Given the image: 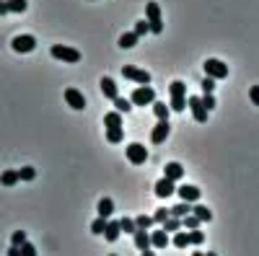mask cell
<instances>
[{"label":"cell","mask_w":259,"mask_h":256,"mask_svg":"<svg viewBox=\"0 0 259 256\" xmlns=\"http://www.w3.org/2000/svg\"><path fill=\"white\" fill-rule=\"evenodd\" d=\"M138 39H140V36H138L135 31H124V34L119 36V47H122V49H133V47L138 44Z\"/></svg>","instance_id":"44dd1931"},{"label":"cell","mask_w":259,"mask_h":256,"mask_svg":"<svg viewBox=\"0 0 259 256\" xmlns=\"http://www.w3.org/2000/svg\"><path fill=\"white\" fill-rule=\"evenodd\" d=\"M119 230H122V233H135V230H138V228H135V220L122 218V220H119Z\"/></svg>","instance_id":"d590c367"},{"label":"cell","mask_w":259,"mask_h":256,"mask_svg":"<svg viewBox=\"0 0 259 256\" xmlns=\"http://www.w3.org/2000/svg\"><path fill=\"white\" fill-rule=\"evenodd\" d=\"M11 243H13V246H21V243H26V233H24V230H16L13 236H11Z\"/></svg>","instance_id":"f35d334b"},{"label":"cell","mask_w":259,"mask_h":256,"mask_svg":"<svg viewBox=\"0 0 259 256\" xmlns=\"http://www.w3.org/2000/svg\"><path fill=\"white\" fill-rule=\"evenodd\" d=\"M192 215L197 218L200 223H210V220H212V210L205 207V204H200V202H194V204H192Z\"/></svg>","instance_id":"e0dca14e"},{"label":"cell","mask_w":259,"mask_h":256,"mask_svg":"<svg viewBox=\"0 0 259 256\" xmlns=\"http://www.w3.org/2000/svg\"><path fill=\"white\" fill-rule=\"evenodd\" d=\"M18 179H21V181H34V179H36V168H31V166L18 168Z\"/></svg>","instance_id":"4dcf8cb0"},{"label":"cell","mask_w":259,"mask_h":256,"mask_svg":"<svg viewBox=\"0 0 259 256\" xmlns=\"http://www.w3.org/2000/svg\"><path fill=\"white\" fill-rule=\"evenodd\" d=\"M50 55L60 62H70V65H75V62H80V52L73 49V47H65V44H55L50 49Z\"/></svg>","instance_id":"277c9868"},{"label":"cell","mask_w":259,"mask_h":256,"mask_svg":"<svg viewBox=\"0 0 259 256\" xmlns=\"http://www.w3.org/2000/svg\"><path fill=\"white\" fill-rule=\"evenodd\" d=\"M161 225H163L166 233H177V230H182V220H179V218H166Z\"/></svg>","instance_id":"f1b7e54d"},{"label":"cell","mask_w":259,"mask_h":256,"mask_svg":"<svg viewBox=\"0 0 259 256\" xmlns=\"http://www.w3.org/2000/svg\"><path fill=\"white\" fill-rule=\"evenodd\" d=\"M6 13H11L8 11V0H0V16H6Z\"/></svg>","instance_id":"f6af8a7d"},{"label":"cell","mask_w":259,"mask_h":256,"mask_svg":"<svg viewBox=\"0 0 259 256\" xmlns=\"http://www.w3.org/2000/svg\"><path fill=\"white\" fill-rule=\"evenodd\" d=\"M21 179H18V171H3V176H0V184L3 186H16Z\"/></svg>","instance_id":"cb8c5ba5"},{"label":"cell","mask_w":259,"mask_h":256,"mask_svg":"<svg viewBox=\"0 0 259 256\" xmlns=\"http://www.w3.org/2000/svg\"><path fill=\"white\" fill-rule=\"evenodd\" d=\"M150 225H153V218H150V215H138L135 218V228H150Z\"/></svg>","instance_id":"8d00e7d4"},{"label":"cell","mask_w":259,"mask_h":256,"mask_svg":"<svg viewBox=\"0 0 259 256\" xmlns=\"http://www.w3.org/2000/svg\"><path fill=\"white\" fill-rule=\"evenodd\" d=\"M127 161H130V163H135V166L145 163V161H148V147L140 145V142L127 145Z\"/></svg>","instance_id":"9c48e42d"},{"label":"cell","mask_w":259,"mask_h":256,"mask_svg":"<svg viewBox=\"0 0 259 256\" xmlns=\"http://www.w3.org/2000/svg\"><path fill=\"white\" fill-rule=\"evenodd\" d=\"M200 101H202V106H205L207 112H212L215 106H218V101H215V96H212V93H202V96H200Z\"/></svg>","instance_id":"836d02e7"},{"label":"cell","mask_w":259,"mask_h":256,"mask_svg":"<svg viewBox=\"0 0 259 256\" xmlns=\"http://www.w3.org/2000/svg\"><path fill=\"white\" fill-rule=\"evenodd\" d=\"M109 256H117V253H109Z\"/></svg>","instance_id":"681fc988"},{"label":"cell","mask_w":259,"mask_h":256,"mask_svg":"<svg viewBox=\"0 0 259 256\" xmlns=\"http://www.w3.org/2000/svg\"><path fill=\"white\" fill-rule=\"evenodd\" d=\"M200 85H202V93H212V88H215V80H212V78H207V75H205V78H202V83H200Z\"/></svg>","instance_id":"60d3db41"},{"label":"cell","mask_w":259,"mask_h":256,"mask_svg":"<svg viewBox=\"0 0 259 256\" xmlns=\"http://www.w3.org/2000/svg\"><path fill=\"white\" fill-rule=\"evenodd\" d=\"M249 98H251L254 106H259V85H251L249 88Z\"/></svg>","instance_id":"7bdbcfd3"},{"label":"cell","mask_w":259,"mask_h":256,"mask_svg":"<svg viewBox=\"0 0 259 256\" xmlns=\"http://www.w3.org/2000/svg\"><path fill=\"white\" fill-rule=\"evenodd\" d=\"M114 109H117L119 114H130V112H133V101H127V98L117 96V98H114Z\"/></svg>","instance_id":"484cf974"},{"label":"cell","mask_w":259,"mask_h":256,"mask_svg":"<svg viewBox=\"0 0 259 256\" xmlns=\"http://www.w3.org/2000/svg\"><path fill=\"white\" fill-rule=\"evenodd\" d=\"M145 21L150 26V34H163V18H161V6L158 3L145 6Z\"/></svg>","instance_id":"7a4b0ae2"},{"label":"cell","mask_w":259,"mask_h":256,"mask_svg":"<svg viewBox=\"0 0 259 256\" xmlns=\"http://www.w3.org/2000/svg\"><path fill=\"white\" fill-rule=\"evenodd\" d=\"M104 127H122V114H119V112L104 114Z\"/></svg>","instance_id":"4316f807"},{"label":"cell","mask_w":259,"mask_h":256,"mask_svg":"<svg viewBox=\"0 0 259 256\" xmlns=\"http://www.w3.org/2000/svg\"><path fill=\"white\" fill-rule=\"evenodd\" d=\"M104 228H106V218H96L91 223V233H94V236H104Z\"/></svg>","instance_id":"d6a6232c"},{"label":"cell","mask_w":259,"mask_h":256,"mask_svg":"<svg viewBox=\"0 0 259 256\" xmlns=\"http://www.w3.org/2000/svg\"><path fill=\"white\" fill-rule=\"evenodd\" d=\"M130 101H133V106H148L156 101V91L150 85H138L133 91V96H130Z\"/></svg>","instance_id":"5b68a950"},{"label":"cell","mask_w":259,"mask_h":256,"mask_svg":"<svg viewBox=\"0 0 259 256\" xmlns=\"http://www.w3.org/2000/svg\"><path fill=\"white\" fill-rule=\"evenodd\" d=\"M133 238H135V246H138L140 251H148V248H150V233H148L145 228H138V230L133 233Z\"/></svg>","instance_id":"ac0fdd59"},{"label":"cell","mask_w":259,"mask_h":256,"mask_svg":"<svg viewBox=\"0 0 259 256\" xmlns=\"http://www.w3.org/2000/svg\"><path fill=\"white\" fill-rule=\"evenodd\" d=\"M168 212H171V218H179V220H182V218H187L189 212H192V204H189V202H182V204H174Z\"/></svg>","instance_id":"7402d4cb"},{"label":"cell","mask_w":259,"mask_h":256,"mask_svg":"<svg viewBox=\"0 0 259 256\" xmlns=\"http://www.w3.org/2000/svg\"><path fill=\"white\" fill-rule=\"evenodd\" d=\"M177 181H171V179H158L156 181V197H161V199H168L171 194H177V186H174Z\"/></svg>","instance_id":"5bb4252c"},{"label":"cell","mask_w":259,"mask_h":256,"mask_svg":"<svg viewBox=\"0 0 259 256\" xmlns=\"http://www.w3.org/2000/svg\"><path fill=\"white\" fill-rule=\"evenodd\" d=\"M21 256H36V246L34 243H21Z\"/></svg>","instance_id":"ab89813d"},{"label":"cell","mask_w":259,"mask_h":256,"mask_svg":"<svg viewBox=\"0 0 259 256\" xmlns=\"http://www.w3.org/2000/svg\"><path fill=\"white\" fill-rule=\"evenodd\" d=\"M187 106H189V112H192L194 122H207V114H210V112L202 106L200 96H187Z\"/></svg>","instance_id":"ba28073f"},{"label":"cell","mask_w":259,"mask_h":256,"mask_svg":"<svg viewBox=\"0 0 259 256\" xmlns=\"http://www.w3.org/2000/svg\"><path fill=\"white\" fill-rule=\"evenodd\" d=\"M192 256H205V253H202V251H194V253H192Z\"/></svg>","instance_id":"7dc6e473"},{"label":"cell","mask_w":259,"mask_h":256,"mask_svg":"<svg viewBox=\"0 0 259 256\" xmlns=\"http://www.w3.org/2000/svg\"><path fill=\"white\" fill-rule=\"evenodd\" d=\"M177 194L184 199V202H189V204H194V202H200V197H202V191H200V186H192V184H184V186H177Z\"/></svg>","instance_id":"30bf717a"},{"label":"cell","mask_w":259,"mask_h":256,"mask_svg":"<svg viewBox=\"0 0 259 256\" xmlns=\"http://www.w3.org/2000/svg\"><path fill=\"white\" fill-rule=\"evenodd\" d=\"M163 176H166V179H171V181H179V179L184 176V166H182V163H177V161L166 163V166H163Z\"/></svg>","instance_id":"9a60e30c"},{"label":"cell","mask_w":259,"mask_h":256,"mask_svg":"<svg viewBox=\"0 0 259 256\" xmlns=\"http://www.w3.org/2000/svg\"><path fill=\"white\" fill-rule=\"evenodd\" d=\"M11 47H13V52H18V55H29V52L36 49V39H34L31 34H18V36L11 41Z\"/></svg>","instance_id":"8992f818"},{"label":"cell","mask_w":259,"mask_h":256,"mask_svg":"<svg viewBox=\"0 0 259 256\" xmlns=\"http://www.w3.org/2000/svg\"><path fill=\"white\" fill-rule=\"evenodd\" d=\"M168 132H171V124H168V119H158V124L153 127V132H150V140H153L156 145H161V142H166Z\"/></svg>","instance_id":"4fadbf2b"},{"label":"cell","mask_w":259,"mask_h":256,"mask_svg":"<svg viewBox=\"0 0 259 256\" xmlns=\"http://www.w3.org/2000/svg\"><path fill=\"white\" fill-rule=\"evenodd\" d=\"M205 256H218V253H215V251H207V253H205Z\"/></svg>","instance_id":"c3c4849f"},{"label":"cell","mask_w":259,"mask_h":256,"mask_svg":"<svg viewBox=\"0 0 259 256\" xmlns=\"http://www.w3.org/2000/svg\"><path fill=\"white\" fill-rule=\"evenodd\" d=\"M166 218H171V212H168L166 207H158V210H156V215H153V223H163Z\"/></svg>","instance_id":"74e56055"},{"label":"cell","mask_w":259,"mask_h":256,"mask_svg":"<svg viewBox=\"0 0 259 256\" xmlns=\"http://www.w3.org/2000/svg\"><path fill=\"white\" fill-rule=\"evenodd\" d=\"M99 88H101L104 98H109V101H114V98L119 96V88H117V83H114V78H109V75H104V78L99 80Z\"/></svg>","instance_id":"7c38bea8"},{"label":"cell","mask_w":259,"mask_h":256,"mask_svg":"<svg viewBox=\"0 0 259 256\" xmlns=\"http://www.w3.org/2000/svg\"><path fill=\"white\" fill-rule=\"evenodd\" d=\"M202 68H205V75L212 78V80H223V78H228V65H226V62H221V60H215V57L205 60V62H202Z\"/></svg>","instance_id":"3957f363"},{"label":"cell","mask_w":259,"mask_h":256,"mask_svg":"<svg viewBox=\"0 0 259 256\" xmlns=\"http://www.w3.org/2000/svg\"><path fill=\"white\" fill-rule=\"evenodd\" d=\"M182 228H189V230H197V228H200V220H197V218H194L192 212H189L187 218H182Z\"/></svg>","instance_id":"e575fe53"},{"label":"cell","mask_w":259,"mask_h":256,"mask_svg":"<svg viewBox=\"0 0 259 256\" xmlns=\"http://www.w3.org/2000/svg\"><path fill=\"white\" fill-rule=\"evenodd\" d=\"M119 220H106V228H104V238L109 241V243H114L117 238H119Z\"/></svg>","instance_id":"d6986e66"},{"label":"cell","mask_w":259,"mask_h":256,"mask_svg":"<svg viewBox=\"0 0 259 256\" xmlns=\"http://www.w3.org/2000/svg\"><path fill=\"white\" fill-rule=\"evenodd\" d=\"M150 106H153V114H156L158 119H168V112H171V106H166V104H161V101H153Z\"/></svg>","instance_id":"83f0119b"},{"label":"cell","mask_w":259,"mask_h":256,"mask_svg":"<svg viewBox=\"0 0 259 256\" xmlns=\"http://www.w3.org/2000/svg\"><path fill=\"white\" fill-rule=\"evenodd\" d=\"M189 243L192 246H202L205 243V233L197 228V230H189Z\"/></svg>","instance_id":"1f68e13d"},{"label":"cell","mask_w":259,"mask_h":256,"mask_svg":"<svg viewBox=\"0 0 259 256\" xmlns=\"http://www.w3.org/2000/svg\"><path fill=\"white\" fill-rule=\"evenodd\" d=\"M148 31H150L148 21H138V24H135V34H138V36H145Z\"/></svg>","instance_id":"b9f144b4"},{"label":"cell","mask_w":259,"mask_h":256,"mask_svg":"<svg viewBox=\"0 0 259 256\" xmlns=\"http://www.w3.org/2000/svg\"><path fill=\"white\" fill-rule=\"evenodd\" d=\"M168 243H171V238H168V233H166L163 228H158V230L150 233V246H153V248H166Z\"/></svg>","instance_id":"2e32d148"},{"label":"cell","mask_w":259,"mask_h":256,"mask_svg":"<svg viewBox=\"0 0 259 256\" xmlns=\"http://www.w3.org/2000/svg\"><path fill=\"white\" fill-rule=\"evenodd\" d=\"M65 101H68L70 109H75V112H83L85 109V96L78 88H65Z\"/></svg>","instance_id":"8fae6325"},{"label":"cell","mask_w":259,"mask_h":256,"mask_svg":"<svg viewBox=\"0 0 259 256\" xmlns=\"http://www.w3.org/2000/svg\"><path fill=\"white\" fill-rule=\"evenodd\" d=\"M171 243H174L177 248H187V246H189V233L177 230V233H174V238H171Z\"/></svg>","instance_id":"d4e9b609"},{"label":"cell","mask_w":259,"mask_h":256,"mask_svg":"<svg viewBox=\"0 0 259 256\" xmlns=\"http://www.w3.org/2000/svg\"><path fill=\"white\" fill-rule=\"evenodd\" d=\"M29 8V0H8V11L11 13H24Z\"/></svg>","instance_id":"f546056e"},{"label":"cell","mask_w":259,"mask_h":256,"mask_svg":"<svg viewBox=\"0 0 259 256\" xmlns=\"http://www.w3.org/2000/svg\"><path fill=\"white\" fill-rule=\"evenodd\" d=\"M122 75H124L127 80H133V83H140V85H148V83H150V73H148V70H140V68H135V65H124V68H122Z\"/></svg>","instance_id":"52a82bcc"},{"label":"cell","mask_w":259,"mask_h":256,"mask_svg":"<svg viewBox=\"0 0 259 256\" xmlns=\"http://www.w3.org/2000/svg\"><path fill=\"white\" fill-rule=\"evenodd\" d=\"M6 256H21V246H11Z\"/></svg>","instance_id":"ee69618b"},{"label":"cell","mask_w":259,"mask_h":256,"mask_svg":"<svg viewBox=\"0 0 259 256\" xmlns=\"http://www.w3.org/2000/svg\"><path fill=\"white\" fill-rule=\"evenodd\" d=\"M96 210H99V218H106V220H109V218H112V212H114V202H112V197H101Z\"/></svg>","instance_id":"ffe728a7"},{"label":"cell","mask_w":259,"mask_h":256,"mask_svg":"<svg viewBox=\"0 0 259 256\" xmlns=\"http://www.w3.org/2000/svg\"><path fill=\"white\" fill-rule=\"evenodd\" d=\"M140 256H156V251H150V248H148V251H143Z\"/></svg>","instance_id":"bcb514c9"},{"label":"cell","mask_w":259,"mask_h":256,"mask_svg":"<svg viewBox=\"0 0 259 256\" xmlns=\"http://www.w3.org/2000/svg\"><path fill=\"white\" fill-rule=\"evenodd\" d=\"M106 140L109 142H122L124 140V130L122 127H106Z\"/></svg>","instance_id":"603a6c76"},{"label":"cell","mask_w":259,"mask_h":256,"mask_svg":"<svg viewBox=\"0 0 259 256\" xmlns=\"http://www.w3.org/2000/svg\"><path fill=\"white\" fill-rule=\"evenodd\" d=\"M168 93H171V112H184L187 109V83L184 80H174L168 85Z\"/></svg>","instance_id":"6da1fadb"}]
</instances>
